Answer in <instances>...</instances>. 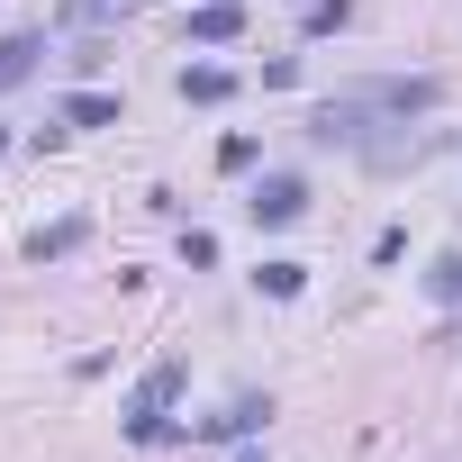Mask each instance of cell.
<instances>
[{"mask_svg":"<svg viewBox=\"0 0 462 462\" xmlns=\"http://www.w3.org/2000/svg\"><path fill=\"white\" fill-rule=\"evenodd\" d=\"M82 236H91V217H55V226L28 236V254H37V263H64V254H82Z\"/></svg>","mask_w":462,"mask_h":462,"instance_id":"4","label":"cell"},{"mask_svg":"<svg viewBox=\"0 0 462 462\" xmlns=\"http://www.w3.org/2000/svg\"><path fill=\"white\" fill-rule=\"evenodd\" d=\"M426 291H435V300H462V254H444V263L426 273Z\"/></svg>","mask_w":462,"mask_h":462,"instance_id":"11","label":"cell"},{"mask_svg":"<svg viewBox=\"0 0 462 462\" xmlns=\"http://www.w3.org/2000/svg\"><path fill=\"white\" fill-rule=\"evenodd\" d=\"M245 217H254V226H291V217H309V181H300V172H263V181L245 190Z\"/></svg>","mask_w":462,"mask_h":462,"instance_id":"2","label":"cell"},{"mask_svg":"<svg viewBox=\"0 0 462 462\" xmlns=\"http://www.w3.org/2000/svg\"><path fill=\"white\" fill-rule=\"evenodd\" d=\"M236 462H273V453H236Z\"/></svg>","mask_w":462,"mask_h":462,"instance_id":"14","label":"cell"},{"mask_svg":"<svg viewBox=\"0 0 462 462\" xmlns=\"http://www.w3.org/2000/svg\"><path fill=\"white\" fill-rule=\"evenodd\" d=\"M181 381H190V363H154V372L127 390V444H163V435H172L163 408L181 399Z\"/></svg>","mask_w":462,"mask_h":462,"instance_id":"1","label":"cell"},{"mask_svg":"<svg viewBox=\"0 0 462 462\" xmlns=\"http://www.w3.org/2000/svg\"><path fill=\"white\" fill-rule=\"evenodd\" d=\"M300 10H309V0H300Z\"/></svg>","mask_w":462,"mask_h":462,"instance_id":"15","label":"cell"},{"mask_svg":"<svg viewBox=\"0 0 462 462\" xmlns=\"http://www.w3.org/2000/svg\"><path fill=\"white\" fill-rule=\"evenodd\" d=\"M37 64H46V37H37V28H19V37H0V91H19V82H37Z\"/></svg>","mask_w":462,"mask_h":462,"instance_id":"3","label":"cell"},{"mask_svg":"<svg viewBox=\"0 0 462 462\" xmlns=\"http://www.w3.org/2000/svg\"><path fill=\"white\" fill-rule=\"evenodd\" d=\"M263 417H273V399H236V408H226V417H208L199 435H208V444H236V435H254Z\"/></svg>","mask_w":462,"mask_h":462,"instance_id":"5","label":"cell"},{"mask_svg":"<svg viewBox=\"0 0 462 462\" xmlns=\"http://www.w3.org/2000/svg\"><path fill=\"white\" fill-rule=\"evenodd\" d=\"M345 28V0H309V37H336Z\"/></svg>","mask_w":462,"mask_h":462,"instance_id":"12","label":"cell"},{"mask_svg":"<svg viewBox=\"0 0 462 462\" xmlns=\"http://www.w3.org/2000/svg\"><path fill=\"white\" fill-rule=\"evenodd\" d=\"M127 19V0H64V28L73 37H91V28H118Z\"/></svg>","mask_w":462,"mask_h":462,"instance_id":"8","label":"cell"},{"mask_svg":"<svg viewBox=\"0 0 462 462\" xmlns=\"http://www.w3.org/2000/svg\"><path fill=\"white\" fill-rule=\"evenodd\" d=\"M254 291H263V300H300V291H309V263H263Z\"/></svg>","mask_w":462,"mask_h":462,"instance_id":"10","label":"cell"},{"mask_svg":"<svg viewBox=\"0 0 462 462\" xmlns=\"http://www.w3.org/2000/svg\"><path fill=\"white\" fill-rule=\"evenodd\" d=\"M245 19H236V0H208V10H190V46H226Z\"/></svg>","mask_w":462,"mask_h":462,"instance_id":"7","label":"cell"},{"mask_svg":"<svg viewBox=\"0 0 462 462\" xmlns=\"http://www.w3.org/2000/svg\"><path fill=\"white\" fill-rule=\"evenodd\" d=\"M109 118H118L109 91H73V100H64V127H109Z\"/></svg>","mask_w":462,"mask_h":462,"instance_id":"9","label":"cell"},{"mask_svg":"<svg viewBox=\"0 0 462 462\" xmlns=\"http://www.w3.org/2000/svg\"><path fill=\"white\" fill-rule=\"evenodd\" d=\"M226 91H236V73H226V64H181V100H199V109H217Z\"/></svg>","mask_w":462,"mask_h":462,"instance_id":"6","label":"cell"},{"mask_svg":"<svg viewBox=\"0 0 462 462\" xmlns=\"http://www.w3.org/2000/svg\"><path fill=\"white\" fill-rule=\"evenodd\" d=\"M181 263H190V273H208V263H217V236H199V226H190V236H181Z\"/></svg>","mask_w":462,"mask_h":462,"instance_id":"13","label":"cell"}]
</instances>
